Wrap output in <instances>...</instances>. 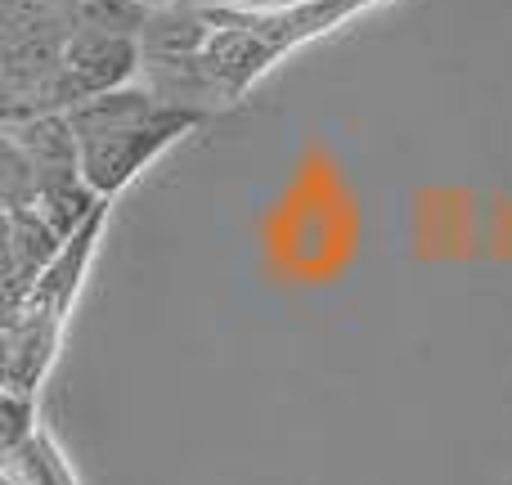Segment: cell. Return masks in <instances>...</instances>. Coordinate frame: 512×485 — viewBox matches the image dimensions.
<instances>
[{
  "mask_svg": "<svg viewBox=\"0 0 512 485\" xmlns=\"http://www.w3.org/2000/svg\"><path fill=\"white\" fill-rule=\"evenodd\" d=\"M72 135L81 153V176L99 198L117 194L144 162H153L171 140L203 122L194 104H176L153 90H108L68 108Z\"/></svg>",
  "mask_w": 512,
  "mask_h": 485,
  "instance_id": "6da1fadb",
  "label": "cell"
},
{
  "mask_svg": "<svg viewBox=\"0 0 512 485\" xmlns=\"http://www.w3.org/2000/svg\"><path fill=\"white\" fill-rule=\"evenodd\" d=\"M140 68V41L131 32H104V27H72L63 41V108L81 99L122 90Z\"/></svg>",
  "mask_w": 512,
  "mask_h": 485,
  "instance_id": "7a4b0ae2",
  "label": "cell"
},
{
  "mask_svg": "<svg viewBox=\"0 0 512 485\" xmlns=\"http://www.w3.org/2000/svg\"><path fill=\"white\" fill-rule=\"evenodd\" d=\"M270 54H274V45L261 32H252L243 23H230V27L216 23L207 45L198 50V72L216 90H243L270 63Z\"/></svg>",
  "mask_w": 512,
  "mask_h": 485,
  "instance_id": "3957f363",
  "label": "cell"
},
{
  "mask_svg": "<svg viewBox=\"0 0 512 485\" xmlns=\"http://www.w3.org/2000/svg\"><path fill=\"white\" fill-rule=\"evenodd\" d=\"M0 418H5V454H18L23 445L36 441V400H32V391H9L5 387Z\"/></svg>",
  "mask_w": 512,
  "mask_h": 485,
  "instance_id": "277c9868",
  "label": "cell"
},
{
  "mask_svg": "<svg viewBox=\"0 0 512 485\" xmlns=\"http://www.w3.org/2000/svg\"><path fill=\"white\" fill-rule=\"evenodd\" d=\"M274 5H297V0H274Z\"/></svg>",
  "mask_w": 512,
  "mask_h": 485,
  "instance_id": "5b68a950",
  "label": "cell"
}]
</instances>
